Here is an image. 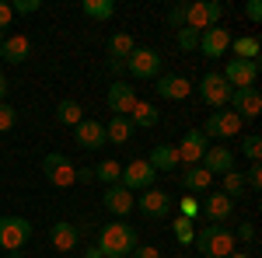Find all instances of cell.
I'll use <instances>...</instances> for the list:
<instances>
[{"label":"cell","mask_w":262,"mask_h":258,"mask_svg":"<svg viewBox=\"0 0 262 258\" xmlns=\"http://www.w3.org/2000/svg\"><path fill=\"white\" fill-rule=\"evenodd\" d=\"M101 251V258H129L137 248H140V234H137V227L133 223H122V220H112V223H105L98 234V244H95Z\"/></svg>","instance_id":"cell-1"},{"label":"cell","mask_w":262,"mask_h":258,"mask_svg":"<svg viewBox=\"0 0 262 258\" xmlns=\"http://www.w3.org/2000/svg\"><path fill=\"white\" fill-rule=\"evenodd\" d=\"M196 251L203 258H227L231 251H238V238L234 230H227L224 223H206L203 230H196Z\"/></svg>","instance_id":"cell-2"},{"label":"cell","mask_w":262,"mask_h":258,"mask_svg":"<svg viewBox=\"0 0 262 258\" xmlns=\"http://www.w3.org/2000/svg\"><path fill=\"white\" fill-rule=\"evenodd\" d=\"M161 53H154V49H143V45H137L129 56H126V74L133 80H158L164 74L161 70Z\"/></svg>","instance_id":"cell-3"},{"label":"cell","mask_w":262,"mask_h":258,"mask_svg":"<svg viewBox=\"0 0 262 258\" xmlns=\"http://www.w3.org/2000/svg\"><path fill=\"white\" fill-rule=\"evenodd\" d=\"M42 175L49 185H56V189H70L74 181H77V164L60 154V150H53V154H46L42 157Z\"/></svg>","instance_id":"cell-4"},{"label":"cell","mask_w":262,"mask_h":258,"mask_svg":"<svg viewBox=\"0 0 262 258\" xmlns=\"http://www.w3.org/2000/svg\"><path fill=\"white\" fill-rule=\"evenodd\" d=\"M221 14H224L221 0H196V4H185V25H182V28H192V32L217 28Z\"/></svg>","instance_id":"cell-5"},{"label":"cell","mask_w":262,"mask_h":258,"mask_svg":"<svg viewBox=\"0 0 262 258\" xmlns=\"http://www.w3.org/2000/svg\"><path fill=\"white\" fill-rule=\"evenodd\" d=\"M196 91H200V98L206 101L213 112H224V108H227V101H231V95H234V91H231V84H227L217 70L203 74V80L196 84Z\"/></svg>","instance_id":"cell-6"},{"label":"cell","mask_w":262,"mask_h":258,"mask_svg":"<svg viewBox=\"0 0 262 258\" xmlns=\"http://www.w3.org/2000/svg\"><path fill=\"white\" fill-rule=\"evenodd\" d=\"M32 241V223L25 217H0V248L4 251H21Z\"/></svg>","instance_id":"cell-7"},{"label":"cell","mask_w":262,"mask_h":258,"mask_svg":"<svg viewBox=\"0 0 262 258\" xmlns=\"http://www.w3.org/2000/svg\"><path fill=\"white\" fill-rule=\"evenodd\" d=\"M221 77L231 84V91H245L259 84V60H227V66L221 70Z\"/></svg>","instance_id":"cell-8"},{"label":"cell","mask_w":262,"mask_h":258,"mask_svg":"<svg viewBox=\"0 0 262 258\" xmlns=\"http://www.w3.org/2000/svg\"><path fill=\"white\" fill-rule=\"evenodd\" d=\"M200 133L206 139H231V136L242 133V119L234 112H210L206 122L200 126Z\"/></svg>","instance_id":"cell-9"},{"label":"cell","mask_w":262,"mask_h":258,"mask_svg":"<svg viewBox=\"0 0 262 258\" xmlns=\"http://www.w3.org/2000/svg\"><path fill=\"white\" fill-rule=\"evenodd\" d=\"M154 181H158V171H154L147 160H129V164H122V175H119L122 189L143 192V189H154Z\"/></svg>","instance_id":"cell-10"},{"label":"cell","mask_w":262,"mask_h":258,"mask_svg":"<svg viewBox=\"0 0 262 258\" xmlns=\"http://www.w3.org/2000/svg\"><path fill=\"white\" fill-rule=\"evenodd\" d=\"M206 147H210V139L203 136L200 129H185L182 143L175 147V154H179V164H185V168H196V164L203 160V154H206Z\"/></svg>","instance_id":"cell-11"},{"label":"cell","mask_w":262,"mask_h":258,"mask_svg":"<svg viewBox=\"0 0 262 258\" xmlns=\"http://www.w3.org/2000/svg\"><path fill=\"white\" fill-rule=\"evenodd\" d=\"M101 206L112 213V217H129L133 209H137V196L129 192V189H122V185H105V192H101Z\"/></svg>","instance_id":"cell-12"},{"label":"cell","mask_w":262,"mask_h":258,"mask_svg":"<svg viewBox=\"0 0 262 258\" xmlns=\"http://www.w3.org/2000/svg\"><path fill=\"white\" fill-rule=\"evenodd\" d=\"M105 101H108V112L112 115H129L133 112V105H137V91H133V84L129 80H116L112 87H108V95H105Z\"/></svg>","instance_id":"cell-13"},{"label":"cell","mask_w":262,"mask_h":258,"mask_svg":"<svg viewBox=\"0 0 262 258\" xmlns=\"http://www.w3.org/2000/svg\"><path fill=\"white\" fill-rule=\"evenodd\" d=\"M200 217L210 220V223H224V220L234 217V199H227L224 192H213V196L200 199Z\"/></svg>","instance_id":"cell-14"},{"label":"cell","mask_w":262,"mask_h":258,"mask_svg":"<svg viewBox=\"0 0 262 258\" xmlns=\"http://www.w3.org/2000/svg\"><path fill=\"white\" fill-rule=\"evenodd\" d=\"M227 105H231V112H234L238 119H259L262 95H259V87H245V91H234Z\"/></svg>","instance_id":"cell-15"},{"label":"cell","mask_w":262,"mask_h":258,"mask_svg":"<svg viewBox=\"0 0 262 258\" xmlns=\"http://www.w3.org/2000/svg\"><path fill=\"white\" fill-rule=\"evenodd\" d=\"M137 209H140L143 217H168V209H171V196L164 192V189H143V196H137Z\"/></svg>","instance_id":"cell-16"},{"label":"cell","mask_w":262,"mask_h":258,"mask_svg":"<svg viewBox=\"0 0 262 258\" xmlns=\"http://www.w3.org/2000/svg\"><path fill=\"white\" fill-rule=\"evenodd\" d=\"M154 87H158V95L164 101H185L192 95V80L179 77V74H161V77L154 80Z\"/></svg>","instance_id":"cell-17"},{"label":"cell","mask_w":262,"mask_h":258,"mask_svg":"<svg viewBox=\"0 0 262 258\" xmlns=\"http://www.w3.org/2000/svg\"><path fill=\"white\" fill-rule=\"evenodd\" d=\"M196 49H200L203 56L217 60V56H224L231 49V32L227 28H206V32H200V45Z\"/></svg>","instance_id":"cell-18"},{"label":"cell","mask_w":262,"mask_h":258,"mask_svg":"<svg viewBox=\"0 0 262 258\" xmlns=\"http://www.w3.org/2000/svg\"><path fill=\"white\" fill-rule=\"evenodd\" d=\"M49 241H53L56 251H74L81 244V227H74L70 220H56L49 227Z\"/></svg>","instance_id":"cell-19"},{"label":"cell","mask_w":262,"mask_h":258,"mask_svg":"<svg viewBox=\"0 0 262 258\" xmlns=\"http://www.w3.org/2000/svg\"><path fill=\"white\" fill-rule=\"evenodd\" d=\"M203 171H210V175H227V171H234V154L227 150V147H206V154L200 160Z\"/></svg>","instance_id":"cell-20"},{"label":"cell","mask_w":262,"mask_h":258,"mask_svg":"<svg viewBox=\"0 0 262 258\" xmlns=\"http://www.w3.org/2000/svg\"><path fill=\"white\" fill-rule=\"evenodd\" d=\"M74 139L81 143L84 150H101V143H108L105 139V126L98 119H84L81 126H74Z\"/></svg>","instance_id":"cell-21"},{"label":"cell","mask_w":262,"mask_h":258,"mask_svg":"<svg viewBox=\"0 0 262 258\" xmlns=\"http://www.w3.org/2000/svg\"><path fill=\"white\" fill-rule=\"evenodd\" d=\"M0 56H4V63H11V66L25 63L28 56H32V42H28V35H11V39H4Z\"/></svg>","instance_id":"cell-22"},{"label":"cell","mask_w":262,"mask_h":258,"mask_svg":"<svg viewBox=\"0 0 262 258\" xmlns=\"http://www.w3.org/2000/svg\"><path fill=\"white\" fill-rule=\"evenodd\" d=\"M179 181H182V189H185V192H192V196H203V192H210V185H213V175H210V171H203L200 164H196V168H185Z\"/></svg>","instance_id":"cell-23"},{"label":"cell","mask_w":262,"mask_h":258,"mask_svg":"<svg viewBox=\"0 0 262 258\" xmlns=\"http://www.w3.org/2000/svg\"><path fill=\"white\" fill-rule=\"evenodd\" d=\"M147 164H150L154 171H175V168H179V154H175L171 143H158V147L150 150Z\"/></svg>","instance_id":"cell-24"},{"label":"cell","mask_w":262,"mask_h":258,"mask_svg":"<svg viewBox=\"0 0 262 258\" xmlns=\"http://www.w3.org/2000/svg\"><path fill=\"white\" fill-rule=\"evenodd\" d=\"M129 136H133V122H129V115H112V119L105 122V139L108 143H129Z\"/></svg>","instance_id":"cell-25"},{"label":"cell","mask_w":262,"mask_h":258,"mask_svg":"<svg viewBox=\"0 0 262 258\" xmlns=\"http://www.w3.org/2000/svg\"><path fill=\"white\" fill-rule=\"evenodd\" d=\"M129 122H133V129H137V126H140V129H154V126H158V105L137 101L133 112H129Z\"/></svg>","instance_id":"cell-26"},{"label":"cell","mask_w":262,"mask_h":258,"mask_svg":"<svg viewBox=\"0 0 262 258\" xmlns=\"http://www.w3.org/2000/svg\"><path fill=\"white\" fill-rule=\"evenodd\" d=\"M137 49V42H133V35L129 32H116L112 39H108V60L116 63H126V56Z\"/></svg>","instance_id":"cell-27"},{"label":"cell","mask_w":262,"mask_h":258,"mask_svg":"<svg viewBox=\"0 0 262 258\" xmlns=\"http://www.w3.org/2000/svg\"><path fill=\"white\" fill-rule=\"evenodd\" d=\"M231 53H234V60H259L262 42L255 39V35H242V39H231Z\"/></svg>","instance_id":"cell-28"},{"label":"cell","mask_w":262,"mask_h":258,"mask_svg":"<svg viewBox=\"0 0 262 258\" xmlns=\"http://www.w3.org/2000/svg\"><path fill=\"white\" fill-rule=\"evenodd\" d=\"M95 171V181H101V185H119V175H122V164L119 160H101V164H95L91 168Z\"/></svg>","instance_id":"cell-29"},{"label":"cell","mask_w":262,"mask_h":258,"mask_svg":"<svg viewBox=\"0 0 262 258\" xmlns=\"http://www.w3.org/2000/svg\"><path fill=\"white\" fill-rule=\"evenodd\" d=\"M56 122H63V126H81L84 122V108L77 105V101H60L56 105Z\"/></svg>","instance_id":"cell-30"},{"label":"cell","mask_w":262,"mask_h":258,"mask_svg":"<svg viewBox=\"0 0 262 258\" xmlns=\"http://www.w3.org/2000/svg\"><path fill=\"white\" fill-rule=\"evenodd\" d=\"M81 11L88 14V18H95V21H108L112 14H116V0H84Z\"/></svg>","instance_id":"cell-31"},{"label":"cell","mask_w":262,"mask_h":258,"mask_svg":"<svg viewBox=\"0 0 262 258\" xmlns=\"http://www.w3.org/2000/svg\"><path fill=\"white\" fill-rule=\"evenodd\" d=\"M171 234H175V241H179V244H185V248H189V244L196 241V223H192V220H185V217L171 220Z\"/></svg>","instance_id":"cell-32"},{"label":"cell","mask_w":262,"mask_h":258,"mask_svg":"<svg viewBox=\"0 0 262 258\" xmlns=\"http://www.w3.org/2000/svg\"><path fill=\"white\" fill-rule=\"evenodd\" d=\"M221 178H224V189H221V192H224L227 199H234V196H242V192H245L242 171H227V175H221Z\"/></svg>","instance_id":"cell-33"},{"label":"cell","mask_w":262,"mask_h":258,"mask_svg":"<svg viewBox=\"0 0 262 258\" xmlns=\"http://www.w3.org/2000/svg\"><path fill=\"white\" fill-rule=\"evenodd\" d=\"M242 154L252 164H259V157H262V136H255V133H248V136L242 139Z\"/></svg>","instance_id":"cell-34"},{"label":"cell","mask_w":262,"mask_h":258,"mask_svg":"<svg viewBox=\"0 0 262 258\" xmlns=\"http://www.w3.org/2000/svg\"><path fill=\"white\" fill-rule=\"evenodd\" d=\"M175 42H179L182 53H192V49L200 45V32H192V28H179V32H175Z\"/></svg>","instance_id":"cell-35"},{"label":"cell","mask_w":262,"mask_h":258,"mask_svg":"<svg viewBox=\"0 0 262 258\" xmlns=\"http://www.w3.org/2000/svg\"><path fill=\"white\" fill-rule=\"evenodd\" d=\"M179 217H185V220H200V199L196 196H182L179 199Z\"/></svg>","instance_id":"cell-36"},{"label":"cell","mask_w":262,"mask_h":258,"mask_svg":"<svg viewBox=\"0 0 262 258\" xmlns=\"http://www.w3.org/2000/svg\"><path fill=\"white\" fill-rule=\"evenodd\" d=\"M14 122H18V108L7 105V101H0V133H11Z\"/></svg>","instance_id":"cell-37"},{"label":"cell","mask_w":262,"mask_h":258,"mask_svg":"<svg viewBox=\"0 0 262 258\" xmlns=\"http://www.w3.org/2000/svg\"><path fill=\"white\" fill-rule=\"evenodd\" d=\"M245 189H252V192H259V189H262V168H259V164L248 168V175H245Z\"/></svg>","instance_id":"cell-38"},{"label":"cell","mask_w":262,"mask_h":258,"mask_svg":"<svg viewBox=\"0 0 262 258\" xmlns=\"http://www.w3.org/2000/svg\"><path fill=\"white\" fill-rule=\"evenodd\" d=\"M39 7H42V0H14V4H11L14 14H35Z\"/></svg>","instance_id":"cell-39"},{"label":"cell","mask_w":262,"mask_h":258,"mask_svg":"<svg viewBox=\"0 0 262 258\" xmlns=\"http://www.w3.org/2000/svg\"><path fill=\"white\" fill-rule=\"evenodd\" d=\"M168 25H171L175 32H179L182 25H185V4H175V7L168 11Z\"/></svg>","instance_id":"cell-40"},{"label":"cell","mask_w":262,"mask_h":258,"mask_svg":"<svg viewBox=\"0 0 262 258\" xmlns=\"http://www.w3.org/2000/svg\"><path fill=\"white\" fill-rule=\"evenodd\" d=\"M11 21H14L11 4H7V0H0V32H4V28H11Z\"/></svg>","instance_id":"cell-41"},{"label":"cell","mask_w":262,"mask_h":258,"mask_svg":"<svg viewBox=\"0 0 262 258\" xmlns=\"http://www.w3.org/2000/svg\"><path fill=\"white\" fill-rule=\"evenodd\" d=\"M234 238H242L245 244H252L255 241V223H238V234Z\"/></svg>","instance_id":"cell-42"},{"label":"cell","mask_w":262,"mask_h":258,"mask_svg":"<svg viewBox=\"0 0 262 258\" xmlns=\"http://www.w3.org/2000/svg\"><path fill=\"white\" fill-rule=\"evenodd\" d=\"M245 14H248V21H262V4L259 0H248L245 4Z\"/></svg>","instance_id":"cell-43"},{"label":"cell","mask_w":262,"mask_h":258,"mask_svg":"<svg viewBox=\"0 0 262 258\" xmlns=\"http://www.w3.org/2000/svg\"><path fill=\"white\" fill-rule=\"evenodd\" d=\"M129 258H161V251H158V248H137Z\"/></svg>","instance_id":"cell-44"},{"label":"cell","mask_w":262,"mask_h":258,"mask_svg":"<svg viewBox=\"0 0 262 258\" xmlns=\"http://www.w3.org/2000/svg\"><path fill=\"white\" fill-rule=\"evenodd\" d=\"M77 181H95V171H91V168H77Z\"/></svg>","instance_id":"cell-45"},{"label":"cell","mask_w":262,"mask_h":258,"mask_svg":"<svg viewBox=\"0 0 262 258\" xmlns=\"http://www.w3.org/2000/svg\"><path fill=\"white\" fill-rule=\"evenodd\" d=\"M7 98V77H4V70H0V101Z\"/></svg>","instance_id":"cell-46"},{"label":"cell","mask_w":262,"mask_h":258,"mask_svg":"<svg viewBox=\"0 0 262 258\" xmlns=\"http://www.w3.org/2000/svg\"><path fill=\"white\" fill-rule=\"evenodd\" d=\"M84 258H101V251H98V248H88V251H84Z\"/></svg>","instance_id":"cell-47"},{"label":"cell","mask_w":262,"mask_h":258,"mask_svg":"<svg viewBox=\"0 0 262 258\" xmlns=\"http://www.w3.org/2000/svg\"><path fill=\"white\" fill-rule=\"evenodd\" d=\"M227 258H252V255H248V251H231Z\"/></svg>","instance_id":"cell-48"},{"label":"cell","mask_w":262,"mask_h":258,"mask_svg":"<svg viewBox=\"0 0 262 258\" xmlns=\"http://www.w3.org/2000/svg\"><path fill=\"white\" fill-rule=\"evenodd\" d=\"M0 45H4V32H0Z\"/></svg>","instance_id":"cell-49"}]
</instances>
